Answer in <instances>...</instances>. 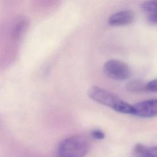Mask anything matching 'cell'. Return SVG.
<instances>
[{
	"mask_svg": "<svg viewBox=\"0 0 157 157\" xmlns=\"http://www.w3.org/2000/svg\"><path fill=\"white\" fill-rule=\"evenodd\" d=\"M88 95L93 101L109 107L116 112L132 114V105L126 102L109 91L98 86H93L88 90Z\"/></svg>",
	"mask_w": 157,
	"mask_h": 157,
	"instance_id": "obj_1",
	"label": "cell"
},
{
	"mask_svg": "<svg viewBox=\"0 0 157 157\" xmlns=\"http://www.w3.org/2000/svg\"><path fill=\"white\" fill-rule=\"evenodd\" d=\"M86 139L79 135L72 136L63 140L58 145L57 157H84L88 151Z\"/></svg>",
	"mask_w": 157,
	"mask_h": 157,
	"instance_id": "obj_2",
	"label": "cell"
},
{
	"mask_svg": "<svg viewBox=\"0 0 157 157\" xmlns=\"http://www.w3.org/2000/svg\"><path fill=\"white\" fill-rule=\"evenodd\" d=\"M104 70L109 78L115 80H126L131 75V71L128 65L117 59L107 61L104 66Z\"/></svg>",
	"mask_w": 157,
	"mask_h": 157,
	"instance_id": "obj_3",
	"label": "cell"
},
{
	"mask_svg": "<svg viewBox=\"0 0 157 157\" xmlns=\"http://www.w3.org/2000/svg\"><path fill=\"white\" fill-rule=\"evenodd\" d=\"M157 101L156 99L145 100L132 105V114L140 118H153L156 116Z\"/></svg>",
	"mask_w": 157,
	"mask_h": 157,
	"instance_id": "obj_4",
	"label": "cell"
},
{
	"mask_svg": "<svg viewBox=\"0 0 157 157\" xmlns=\"http://www.w3.org/2000/svg\"><path fill=\"white\" fill-rule=\"evenodd\" d=\"M134 19V13L130 10H122L112 14L109 18L111 26H123L131 23Z\"/></svg>",
	"mask_w": 157,
	"mask_h": 157,
	"instance_id": "obj_5",
	"label": "cell"
},
{
	"mask_svg": "<svg viewBox=\"0 0 157 157\" xmlns=\"http://www.w3.org/2000/svg\"><path fill=\"white\" fill-rule=\"evenodd\" d=\"M133 153L134 157H156V147L137 144L134 146Z\"/></svg>",
	"mask_w": 157,
	"mask_h": 157,
	"instance_id": "obj_6",
	"label": "cell"
},
{
	"mask_svg": "<svg viewBox=\"0 0 157 157\" xmlns=\"http://www.w3.org/2000/svg\"><path fill=\"white\" fill-rule=\"evenodd\" d=\"M126 89L130 91L139 92L145 90V83L142 80H133L126 83Z\"/></svg>",
	"mask_w": 157,
	"mask_h": 157,
	"instance_id": "obj_7",
	"label": "cell"
},
{
	"mask_svg": "<svg viewBox=\"0 0 157 157\" xmlns=\"http://www.w3.org/2000/svg\"><path fill=\"white\" fill-rule=\"evenodd\" d=\"M156 6L157 0H148L142 4V8L149 16L156 14Z\"/></svg>",
	"mask_w": 157,
	"mask_h": 157,
	"instance_id": "obj_8",
	"label": "cell"
},
{
	"mask_svg": "<svg viewBox=\"0 0 157 157\" xmlns=\"http://www.w3.org/2000/svg\"><path fill=\"white\" fill-rule=\"evenodd\" d=\"M27 26V22L25 20H21L19 21L14 27L12 32V35L14 38H18Z\"/></svg>",
	"mask_w": 157,
	"mask_h": 157,
	"instance_id": "obj_9",
	"label": "cell"
},
{
	"mask_svg": "<svg viewBox=\"0 0 157 157\" xmlns=\"http://www.w3.org/2000/svg\"><path fill=\"white\" fill-rule=\"evenodd\" d=\"M145 90L150 92L156 93V79L152 80L150 82L146 83Z\"/></svg>",
	"mask_w": 157,
	"mask_h": 157,
	"instance_id": "obj_10",
	"label": "cell"
},
{
	"mask_svg": "<svg viewBox=\"0 0 157 157\" xmlns=\"http://www.w3.org/2000/svg\"><path fill=\"white\" fill-rule=\"evenodd\" d=\"M91 135L93 138L97 140H102L105 137V134L103 131L98 129H93L91 132Z\"/></svg>",
	"mask_w": 157,
	"mask_h": 157,
	"instance_id": "obj_11",
	"label": "cell"
}]
</instances>
